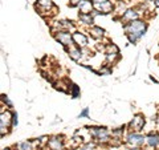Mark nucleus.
<instances>
[{"instance_id": "nucleus-10", "label": "nucleus", "mask_w": 159, "mask_h": 150, "mask_svg": "<svg viewBox=\"0 0 159 150\" xmlns=\"http://www.w3.org/2000/svg\"><path fill=\"white\" fill-rule=\"evenodd\" d=\"M80 20L84 21L85 24H92L93 23V17L89 14H81L80 15Z\"/></svg>"}, {"instance_id": "nucleus-3", "label": "nucleus", "mask_w": 159, "mask_h": 150, "mask_svg": "<svg viewBox=\"0 0 159 150\" xmlns=\"http://www.w3.org/2000/svg\"><path fill=\"white\" fill-rule=\"evenodd\" d=\"M57 40L63 45H70L72 44V36H70L69 32H60L57 35Z\"/></svg>"}, {"instance_id": "nucleus-17", "label": "nucleus", "mask_w": 159, "mask_h": 150, "mask_svg": "<svg viewBox=\"0 0 159 150\" xmlns=\"http://www.w3.org/2000/svg\"><path fill=\"white\" fill-rule=\"evenodd\" d=\"M39 4H41L45 8H49L52 6V0H39Z\"/></svg>"}, {"instance_id": "nucleus-7", "label": "nucleus", "mask_w": 159, "mask_h": 150, "mask_svg": "<svg viewBox=\"0 0 159 150\" xmlns=\"http://www.w3.org/2000/svg\"><path fill=\"white\" fill-rule=\"evenodd\" d=\"M49 146L53 150H61V148H63V142H61L59 138H52L49 141Z\"/></svg>"}, {"instance_id": "nucleus-8", "label": "nucleus", "mask_w": 159, "mask_h": 150, "mask_svg": "<svg viewBox=\"0 0 159 150\" xmlns=\"http://www.w3.org/2000/svg\"><path fill=\"white\" fill-rule=\"evenodd\" d=\"M146 140H147V144L150 146H158L159 145V135L157 134H150Z\"/></svg>"}, {"instance_id": "nucleus-13", "label": "nucleus", "mask_w": 159, "mask_h": 150, "mask_svg": "<svg viewBox=\"0 0 159 150\" xmlns=\"http://www.w3.org/2000/svg\"><path fill=\"white\" fill-rule=\"evenodd\" d=\"M90 33H92L94 37H101V36H102V33H104V29H101V28H98V27H94V28H92Z\"/></svg>"}, {"instance_id": "nucleus-21", "label": "nucleus", "mask_w": 159, "mask_h": 150, "mask_svg": "<svg viewBox=\"0 0 159 150\" xmlns=\"http://www.w3.org/2000/svg\"><path fill=\"white\" fill-rule=\"evenodd\" d=\"M94 2H97V4H104V3H108L109 0H94Z\"/></svg>"}, {"instance_id": "nucleus-5", "label": "nucleus", "mask_w": 159, "mask_h": 150, "mask_svg": "<svg viewBox=\"0 0 159 150\" xmlns=\"http://www.w3.org/2000/svg\"><path fill=\"white\" fill-rule=\"evenodd\" d=\"M73 41L77 44V45H80V47H85L86 44H88V39H86V36L85 35H82V33H74L73 35Z\"/></svg>"}, {"instance_id": "nucleus-20", "label": "nucleus", "mask_w": 159, "mask_h": 150, "mask_svg": "<svg viewBox=\"0 0 159 150\" xmlns=\"http://www.w3.org/2000/svg\"><path fill=\"white\" fill-rule=\"evenodd\" d=\"M92 149H93V145H90V144H89V145H86L85 148H82L81 150H92Z\"/></svg>"}, {"instance_id": "nucleus-9", "label": "nucleus", "mask_w": 159, "mask_h": 150, "mask_svg": "<svg viewBox=\"0 0 159 150\" xmlns=\"http://www.w3.org/2000/svg\"><path fill=\"white\" fill-rule=\"evenodd\" d=\"M125 17L126 20H130V21H134L137 17H138V15H137V12L135 11H132V10H129V11H126L125 12Z\"/></svg>"}, {"instance_id": "nucleus-18", "label": "nucleus", "mask_w": 159, "mask_h": 150, "mask_svg": "<svg viewBox=\"0 0 159 150\" xmlns=\"http://www.w3.org/2000/svg\"><path fill=\"white\" fill-rule=\"evenodd\" d=\"M81 0H70V7H76V6H80Z\"/></svg>"}, {"instance_id": "nucleus-23", "label": "nucleus", "mask_w": 159, "mask_h": 150, "mask_svg": "<svg viewBox=\"0 0 159 150\" xmlns=\"http://www.w3.org/2000/svg\"><path fill=\"white\" fill-rule=\"evenodd\" d=\"M154 6H155V7H159V0H155V2H154Z\"/></svg>"}, {"instance_id": "nucleus-1", "label": "nucleus", "mask_w": 159, "mask_h": 150, "mask_svg": "<svg viewBox=\"0 0 159 150\" xmlns=\"http://www.w3.org/2000/svg\"><path fill=\"white\" fill-rule=\"evenodd\" d=\"M93 134L101 141H108L109 140V133L105 127H93Z\"/></svg>"}, {"instance_id": "nucleus-11", "label": "nucleus", "mask_w": 159, "mask_h": 150, "mask_svg": "<svg viewBox=\"0 0 159 150\" xmlns=\"http://www.w3.org/2000/svg\"><path fill=\"white\" fill-rule=\"evenodd\" d=\"M11 117H13V114H11L10 112H6V113H2V125H4V123H8L11 120Z\"/></svg>"}, {"instance_id": "nucleus-15", "label": "nucleus", "mask_w": 159, "mask_h": 150, "mask_svg": "<svg viewBox=\"0 0 159 150\" xmlns=\"http://www.w3.org/2000/svg\"><path fill=\"white\" fill-rule=\"evenodd\" d=\"M80 94V88L77 85H73L72 86V96H73V98H77Z\"/></svg>"}, {"instance_id": "nucleus-19", "label": "nucleus", "mask_w": 159, "mask_h": 150, "mask_svg": "<svg viewBox=\"0 0 159 150\" xmlns=\"http://www.w3.org/2000/svg\"><path fill=\"white\" fill-rule=\"evenodd\" d=\"M88 113H89V109H85L81 114H80V117H85V116H88Z\"/></svg>"}, {"instance_id": "nucleus-22", "label": "nucleus", "mask_w": 159, "mask_h": 150, "mask_svg": "<svg viewBox=\"0 0 159 150\" xmlns=\"http://www.w3.org/2000/svg\"><path fill=\"white\" fill-rule=\"evenodd\" d=\"M13 125H17V114H13Z\"/></svg>"}, {"instance_id": "nucleus-4", "label": "nucleus", "mask_w": 159, "mask_h": 150, "mask_svg": "<svg viewBox=\"0 0 159 150\" xmlns=\"http://www.w3.org/2000/svg\"><path fill=\"white\" fill-rule=\"evenodd\" d=\"M127 141H129V144H131V145H142L145 138H143V135H141L138 133H132L127 137Z\"/></svg>"}, {"instance_id": "nucleus-12", "label": "nucleus", "mask_w": 159, "mask_h": 150, "mask_svg": "<svg viewBox=\"0 0 159 150\" xmlns=\"http://www.w3.org/2000/svg\"><path fill=\"white\" fill-rule=\"evenodd\" d=\"M69 55H70V57H72L73 60H80V57H81V51L80 49H70Z\"/></svg>"}, {"instance_id": "nucleus-14", "label": "nucleus", "mask_w": 159, "mask_h": 150, "mask_svg": "<svg viewBox=\"0 0 159 150\" xmlns=\"http://www.w3.org/2000/svg\"><path fill=\"white\" fill-rule=\"evenodd\" d=\"M97 7H98L100 10H102L104 12H109L110 10H112V4H110V2L104 3V4H97Z\"/></svg>"}, {"instance_id": "nucleus-6", "label": "nucleus", "mask_w": 159, "mask_h": 150, "mask_svg": "<svg viewBox=\"0 0 159 150\" xmlns=\"http://www.w3.org/2000/svg\"><path fill=\"white\" fill-rule=\"evenodd\" d=\"M80 11L82 12V14H89L93 8V4L89 2V0H81V3H80Z\"/></svg>"}, {"instance_id": "nucleus-2", "label": "nucleus", "mask_w": 159, "mask_h": 150, "mask_svg": "<svg viewBox=\"0 0 159 150\" xmlns=\"http://www.w3.org/2000/svg\"><path fill=\"white\" fill-rule=\"evenodd\" d=\"M143 125H145V118L142 116H135L130 123V127L132 130H141L143 127Z\"/></svg>"}, {"instance_id": "nucleus-16", "label": "nucleus", "mask_w": 159, "mask_h": 150, "mask_svg": "<svg viewBox=\"0 0 159 150\" xmlns=\"http://www.w3.org/2000/svg\"><path fill=\"white\" fill-rule=\"evenodd\" d=\"M20 150H31V142H21L19 145Z\"/></svg>"}]
</instances>
